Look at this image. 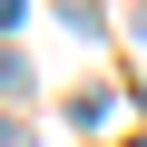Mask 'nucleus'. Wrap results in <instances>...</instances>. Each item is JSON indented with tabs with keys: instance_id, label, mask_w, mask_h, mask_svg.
<instances>
[{
	"instance_id": "nucleus-1",
	"label": "nucleus",
	"mask_w": 147,
	"mask_h": 147,
	"mask_svg": "<svg viewBox=\"0 0 147 147\" xmlns=\"http://www.w3.org/2000/svg\"><path fill=\"white\" fill-rule=\"evenodd\" d=\"M127 147H147V137H127Z\"/></svg>"
}]
</instances>
